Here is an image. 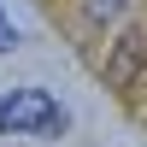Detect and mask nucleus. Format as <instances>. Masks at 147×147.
<instances>
[{
  "mask_svg": "<svg viewBox=\"0 0 147 147\" xmlns=\"http://www.w3.org/2000/svg\"><path fill=\"white\" fill-rule=\"evenodd\" d=\"M124 6H129V0H82V18H88V24H112Z\"/></svg>",
  "mask_w": 147,
  "mask_h": 147,
  "instance_id": "nucleus-3",
  "label": "nucleus"
},
{
  "mask_svg": "<svg viewBox=\"0 0 147 147\" xmlns=\"http://www.w3.org/2000/svg\"><path fill=\"white\" fill-rule=\"evenodd\" d=\"M12 47H18V30L6 24V6H0V53H12Z\"/></svg>",
  "mask_w": 147,
  "mask_h": 147,
  "instance_id": "nucleus-4",
  "label": "nucleus"
},
{
  "mask_svg": "<svg viewBox=\"0 0 147 147\" xmlns=\"http://www.w3.org/2000/svg\"><path fill=\"white\" fill-rule=\"evenodd\" d=\"M141 65H147V35H141V30H129L124 41H118V53H112V65H106V77H112L118 88H129V77H136Z\"/></svg>",
  "mask_w": 147,
  "mask_h": 147,
  "instance_id": "nucleus-2",
  "label": "nucleus"
},
{
  "mask_svg": "<svg viewBox=\"0 0 147 147\" xmlns=\"http://www.w3.org/2000/svg\"><path fill=\"white\" fill-rule=\"evenodd\" d=\"M59 129H65V106L47 88L0 94V136H59Z\"/></svg>",
  "mask_w": 147,
  "mask_h": 147,
  "instance_id": "nucleus-1",
  "label": "nucleus"
}]
</instances>
